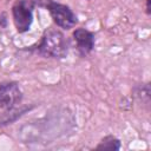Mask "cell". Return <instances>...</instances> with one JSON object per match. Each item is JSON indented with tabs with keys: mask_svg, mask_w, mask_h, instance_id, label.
Here are the masks:
<instances>
[{
	"mask_svg": "<svg viewBox=\"0 0 151 151\" xmlns=\"http://www.w3.org/2000/svg\"><path fill=\"white\" fill-rule=\"evenodd\" d=\"M38 52L46 58H65L68 52V40L60 31L48 28L41 38Z\"/></svg>",
	"mask_w": 151,
	"mask_h": 151,
	"instance_id": "1",
	"label": "cell"
},
{
	"mask_svg": "<svg viewBox=\"0 0 151 151\" xmlns=\"http://www.w3.org/2000/svg\"><path fill=\"white\" fill-rule=\"evenodd\" d=\"M14 25L19 33L27 32L33 20V4L29 0H18L12 8Z\"/></svg>",
	"mask_w": 151,
	"mask_h": 151,
	"instance_id": "2",
	"label": "cell"
},
{
	"mask_svg": "<svg viewBox=\"0 0 151 151\" xmlns=\"http://www.w3.org/2000/svg\"><path fill=\"white\" fill-rule=\"evenodd\" d=\"M53 19V21L64 29H70L77 24V17L72 9L63 4L51 1L46 7Z\"/></svg>",
	"mask_w": 151,
	"mask_h": 151,
	"instance_id": "3",
	"label": "cell"
},
{
	"mask_svg": "<svg viewBox=\"0 0 151 151\" xmlns=\"http://www.w3.org/2000/svg\"><path fill=\"white\" fill-rule=\"evenodd\" d=\"M22 99L19 85L14 81L0 84V109L12 110Z\"/></svg>",
	"mask_w": 151,
	"mask_h": 151,
	"instance_id": "4",
	"label": "cell"
},
{
	"mask_svg": "<svg viewBox=\"0 0 151 151\" xmlns=\"http://www.w3.org/2000/svg\"><path fill=\"white\" fill-rule=\"evenodd\" d=\"M73 39L77 45V50L81 55L88 54L94 46V34L85 28H77L73 32Z\"/></svg>",
	"mask_w": 151,
	"mask_h": 151,
	"instance_id": "5",
	"label": "cell"
},
{
	"mask_svg": "<svg viewBox=\"0 0 151 151\" xmlns=\"http://www.w3.org/2000/svg\"><path fill=\"white\" fill-rule=\"evenodd\" d=\"M97 149H109V150H119L120 149V142L113 137V136H107L105 137L100 144L97 146Z\"/></svg>",
	"mask_w": 151,
	"mask_h": 151,
	"instance_id": "6",
	"label": "cell"
},
{
	"mask_svg": "<svg viewBox=\"0 0 151 151\" xmlns=\"http://www.w3.org/2000/svg\"><path fill=\"white\" fill-rule=\"evenodd\" d=\"M31 1H32V4L38 5V6H40V7H47V5H48L52 0H31Z\"/></svg>",
	"mask_w": 151,
	"mask_h": 151,
	"instance_id": "7",
	"label": "cell"
},
{
	"mask_svg": "<svg viewBox=\"0 0 151 151\" xmlns=\"http://www.w3.org/2000/svg\"><path fill=\"white\" fill-rule=\"evenodd\" d=\"M149 4H150V0L146 1V12H147V14H150V6H149Z\"/></svg>",
	"mask_w": 151,
	"mask_h": 151,
	"instance_id": "8",
	"label": "cell"
}]
</instances>
